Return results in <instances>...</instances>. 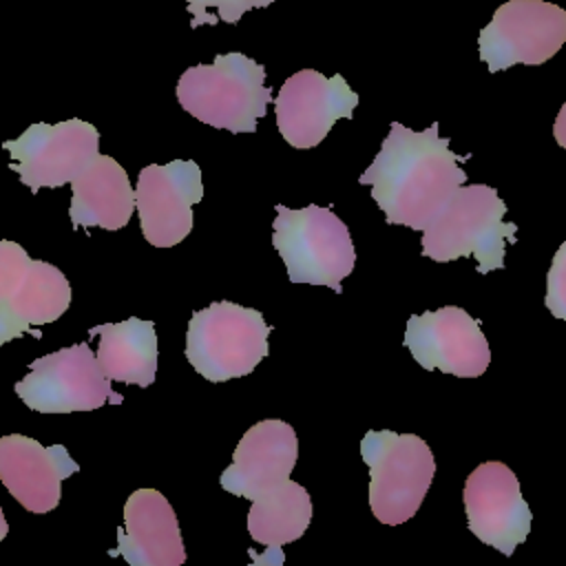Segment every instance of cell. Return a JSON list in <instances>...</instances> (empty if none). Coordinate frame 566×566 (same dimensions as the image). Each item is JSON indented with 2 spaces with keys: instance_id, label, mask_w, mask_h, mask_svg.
<instances>
[{
  "instance_id": "cell-1",
  "label": "cell",
  "mask_w": 566,
  "mask_h": 566,
  "mask_svg": "<svg viewBox=\"0 0 566 566\" xmlns=\"http://www.w3.org/2000/svg\"><path fill=\"white\" fill-rule=\"evenodd\" d=\"M467 159L471 155H455L449 139L438 135V122L424 130L391 122L389 135L358 181L371 186L387 223L424 230L467 181V172L458 166Z\"/></svg>"
},
{
  "instance_id": "cell-2",
  "label": "cell",
  "mask_w": 566,
  "mask_h": 566,
  "mask_svg": "<svg viewBox=\"0 0 566 566\" xmlns=\"http://www.w3.org/2000/svg\"><path fill=\"white\" fill-rule=\"evenodd\" d=\"M504 214L506 203L495 188L462 184L422 230V254L438 263L473 254L480 274L502 270L506 245L517 241V226L504 221Z\"/></svg>"
},
{
  "instance_id": "cell-3",
  "label": "cell",
  "mask_w": 566,
  "mask_h": 566,
  "mask_svg": "<svg viewBox=\"0 0 566 566\" xmlns=\"http://www.w3.org/2000/svg\"><path fill=\"white\" fill-rule=\"evenodd\" d=\"M175 93L186 113L230 133H254L272 102L265 66L239 51L219 53L212 64L186 69Z\"/></svg>"
},
{
  "instance_id": "cell-4",
  "label": "cell",
  "mask_w": 566,
  "mask_h": 566,
  "mask_svg": "<svg viewBox=\"0 0 566 566\" xmlns=\"http://www.w3.org/2000/svg\"><path fill=\"white\" fill-rule=\"evenodd\" d=\"M272 243L287 268L290 283L327 285L336 294L343 292L340 281L352 274L356 263L349 228L332 208L316 203L298 210L279 203Z\"/></svg>"
},
{
  "instance_id": "cell-5",
  "label": "cell",
  "mask_w": 566,
  "mask_h": 566,
  "mask_svg": "<svg viewBox=\"0 0 566 566\" xmlns=\"http://www.w3.org/2000/svg\"><path fill=\"white\" fill-rule=\"evenodd\" d=\"M272 327L254 307L214 301L192 312L186 332V358L210 382L248 376L268 356Z\"/></svg>"
},
{
  "instance_id": "cell-6",
  "label": "cell",
  "mask_w": 566,
  "mask_h": 566,
  "mask_svg": "<svg viewBox=\"0 0 566 566\" xmlns=\"http://www.w3.org/2000/svg\"><path fill=\"white\" fill-rule=\"evenodd\" d=\"M369 467V509L382 524L396 526L416 515L433 475L431 449L416 433L369 429L360 442Z\"/></svg>"
},
{
  "instance_id": "cell-7",
  "label": "cell",
  "mask_w": 566,
  "mask_h": 566,
  "mask_svg": "<svg viewBox=\"0 0 566 566\" xmlns=\"http://www.w3.org/2000/svg\"><path fill=\"white\" fill-rule=\"evenodd\" d=\"M29 374L15 382L20 400L40 413L93 411L119 405L124 398L111 387L88 343H75L29 363Z\"/></svg>"
},
{
  "instance_id": "cell-8",
  "label": "cell",
  "mask_w": 566,
  "mask_h": 566,
  "mask_svg": "<svg viewBox=\"0 0 566 566\" xmlns=\"http://www.w3.org/2000/svg\"><path fill=\"white\" fill-rule=\"evenodd\" d=\"M566 42V9L546 0H509L480 31V60L489 73L513 64L548 62Z\"/></svg>"
},
{
  "instance_id": "cell-9",
  "label": "cell",
  "mask_w": 566,
  "mask_h": 566,
  "mask_svg": "<svg viewBox=\"0 0 566 566\" xmlns=\"http://www.w3.org/2000/svg\"><path fill=\"white\" fill-rule=\"evenodd\" d=\"M2 148L15 159L9 168L38 192L71 184L99 155V133L77 117L57 124L35 122L18 139H7Z\"/></svg>"
},
{
  "instance_id": "cell-10",
  "label": "cell",
  "mask_w": 566,
  "mask_h": 566,
  "mask_svg": "<svg viewBox=\"0 0 566 566\" xmlns=\"http://www.w3.org/2000/svg\"><path fill=\"white\" fill-rule=\"evenodd\" d=\"M405 347L422 369L458 378H478L491 363V349L480 323L458 305H444L409 316Z\"/></svg>"
},
{
  "instance_id": "cell-11",
  "label": "cell",
  "mask_w": 566,
  "mask_h": 566,
  "mask_svg": "<svg viewBox=\"0 0 566 566\" xmlns=\"http://www.w3.org/2000/svg\"><path fill=\"white\" fill-rule=\"evenodd\" d=\"M356 106L358 95L340 73L325 77L314 69L290 75L274 97L279 133L294 148L318 146L340 117L352 119Z\"/></svg>"
},
{
  "instance_id": "cell-12",
  "label": "cell",
  "mask_w": 566,
  "mask_h": 566,
  "mask_svg": "<svg viewBox=\"0 0 566 566\" xmlns=\"http://www.w3.org/2000/svg\"><path fill=\"white\" fill-rule=\"evenodd\" d=\"M201 197V168L190 159L142 168L135 188V210L144 239L155 248H172L184 241L192 230V206Z\"/></svg>"
},
{
  "instance_id": "cell-13",
  "label": "cell",
  "mask_w": 566,
  "mask_h": 566,
  "mask_svg": "<svg viewBox=\"0 0 566 566\" xmlns=\"http://www.w3.org/2000/svg\"><path fill=\"white\" fill-rule=\"evenodd\" d=\"M462 500L469 531L506 557L528 537L533 513L517 475L504 462L478 464L464 482Z\"/></svg>"
},
{
  "instance_id": "cell-14",
  "label": "cell",
  "mask_w": 566,
  "mask_h": 566,
  "mask_svg": "<svg viewBox=\"0 0 566 566\" xmlns=\"http://www.w3.org/2000/svg\"><path fill=\"white\" fill-rule=\"evenodd\" d=\"M77 471L80 464L64 444L42 447L22 433L0 438V482L29 513L53 511L62 497V480Z\"/></svg>"
},
{
  "instance_id": "cell-15",
  "label": "cell",
  "mask_w": 566,
  "mask_h": 566,
  "mask_svg": "<svg viewBox=\"0 0 566 566\" xmlns=\"http://www.w3.org/2000/svg\"><path fill=\"white\" fill-rule=\"evenodd\" d=\"M298 460V440L285 420H261L239 440L232 464L221 473V486L250 502L292 475Z\"/></svg>"
},
{
  "instance_id": "cell-16",
  "label": "cell",
  "mask_w": 566,
  "mask_h": 566,
  "mask_svg": "<svg viewBox=\"0 0 566 566\" xmlns=\"http://www.w3.org/2000/svg\"><path fill=\"white\" fill-rule=\"evenodd\" d=\"M130 566H179L186 548L177 515L157 489H137L124 504V526L117 528V548Z\"/></svg>"
},
{
  "instance_id": "cell-17",
  "label": "cell",
  "mask_w": 566,
  "mask_h": 566,
  "mask_svg": "<svg viewBox=\"0 0 566 566\" xmlns=\"http://www.w3.org/2000/svg\"><path fill=\"white\" fill-rule=\"evenodd\" d=\"M69 217L73 228L119 230L135 212V190L126 170L108 155H97L73 181Z\"/></svg>"
},
{
  "instance_id": "cell-18",
  "label": "cell",
  "mask_w": 566,
  "mask_h": 566,
  "mask_svg": "<svg viewBox=\"0 0 566 566\" xmlns=\"http://www.w3.org/2000/svg\"><path fill=\"white\" fill-rule=\"evenodd\" d=\"M91 336H99L95 358L106 378L139 387L155 382L159 349L153 321L130 316L122 323L95 325L88 329Z\"/></svg>"
},
{
  "instance_id": "cell-19",
  "label": "cell",
  "mask_w": 566,
  "mask_h": 566,
  "mask_svg": "<svg viewBox=\"0 0 566 566\" xmlns=\"http://www.w3.org/2000/svg\"><path fill=\"white\" fill-rule=\"evenodd\" d=\"M312 497L294 480H283L272 491L252 500L248 511L250 537L263 546L281 548L307 531L312 522Z\"/></svg>"
},
{
  "instance_id": "cell-20",
  "label": "cell",
  "mask_w": 566,
  "mask_h": 566,
  "mask_svg": "<svg viewBox=\"0 0 566 566\" xmlns=\"http://www.w3.org/2000/svg\"><path fill=\"white\" fill-rule=\"evenodd\" d=\"M31 261L20 243L0 239V345L29 334V327L15 314V301Z\"/></svg>"
},
{
  "instance_id": "cell-21",
  "label": "cell",
  "mask_w": 566,
  "mask_h": 566,
  "mask_svg": "<svg viewBox=\"0 0 566 566\" xmlns=\"http://www.w3.org/2000/svg\"><path fill=\"white\" fill-rule=\"evenodd\" d=\"M276 0H186L188 11L192 15L190 27L199 29L203 24L228 22L237 24L243 13L252 9H263Z\"/></svg>"
},
{
  "instance_id": "cell-22",
  "label": "cell",
  "mask_w": 566,
  "mask_h": 566,
  "mask_svg": "<svg viewBox=\"0 0 566 566\" xmlns=\"http://www.w3.org/2000/svg\"><path fill=\"white\" fill-rule=\"evenodd\" d=\"M546 307L555 318L566 321V241L557 248L546 274Z\"/></svg>"
},
{
  "instance_id": "cell-23",
  "label": "cell",
  "mask_w": 566,
  "mask_h": 566,
  "mask_svg": "<svg viewBox=\"0 0 566 566\" xmlns=\"http://www.w3.org/2000/svg\"><path fill=\"white\" fill-rule=\"evenodd\" d=\"M553 135H555L557 144H559L562 148H566V102H564V106L559 108V113H557V117H555Z\"/></svg>"
},
{
  "instance_id": "cell-24",
  "label": "cell",
  "mask_w": 566,
  "mask_h": 566,
  "mask_svg": "<svg viewBox=\"0 0 566 566\" xmlns=\"http://www.w3.org/2000/svg\"><path fill=\"white\" fill-rule=\"evenodd\" d=\"M7 533H9V524H7L4 513H2V509H0V542L7 537Z\"/></svg>"
}]
</instances>
